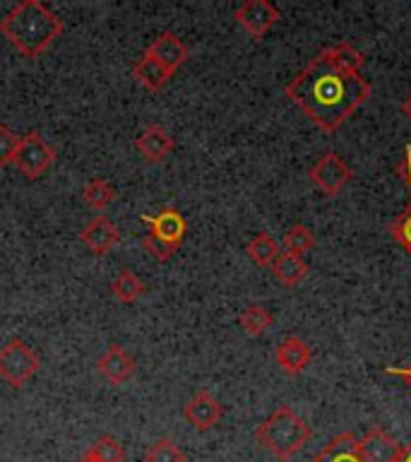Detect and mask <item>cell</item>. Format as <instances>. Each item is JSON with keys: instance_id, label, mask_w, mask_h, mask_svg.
Listing matches in <instances>:
<instances>
[{"instance_id": "cell-24", "label": "cell", "mask_w": 411, "mask_h": 462, "mask_svg": "<svg viewBox=\"0 0 411 462\" xmlns=\"http://www.w3.org/2000/svg\"><path fill=\"white\" fill-rule=\"evenodd\" d=\"M89 453L96 457L99 462H125V448L115 436L111 433H104L99 439L94 440L92 448H89Z\"/></svg>"}, {"instance_id": "cell-11", "label": "cell", "mask_w": 411, "mask_h": 462, "mask_svg": "<svg viewBox=\"0 0 411 462\" xmlns=\"http://www.w3.org/2000/svg\"><path fill=\"white\" fill-rule=\"evenodd\" d=\"M135 147L137 152L142 154L144 162H150V164H161L169 154L173 152L176 147V140L164 125H147V128L135 137Z\"/></svg>"}, {"instance_id": "cell-27", "label": "cell", "mask_w": 411, "mask_h": 462, "mask_svg": "<svg viewBox=\"0 0 411 462\" xmlns=\"http://www.w3.org/2000/svg\"><path fill=\"white\" fill-rule=\"evenodd\" d=\"M142 248L150 253L154 260H159V263H166L169 258H173V253L178 251L180 245L169 244V241L154 236V234H147V236H142Z\"/></svg>"}, {"instance_id": "cell-29", "label": "cell", "mask_w": 411, "mask_h": 462, "mask_svg": "<svg viewBox=\"0 0 411 462\" xmlns=\"http://www.w3.org/2000/svg\"><path fill=\"white\" fill-rule=\"evenodd\" d=\"M17 144H20V135L13 133L0 123V166H7L14 162V152H17Z\"/></svg>"}, {"instance_id": "cell-25", "label": "cell", "mask_w": 411, "mask_h": 462, "mask_svg": "<svg viewBox=\"0 0 411 462\" xmlns=\"http://www.w3.org/2000/svg\"><path fill=\"white\" fill-rule=\"evenodd\" d=\"M284 248L294 255H301L315 248V234L306 226V224H294L291 229L284 234Z\"/></svg>"}, {"instance_id": "cell-16", "label": "cell", "mask_w": 411, "mask_h": 462, "mask_svg": "<svg viewBox=\"0 0 411 462\" xmlns=\"http://www.w3.org/2000/svg\"><path fill=\"white\" fill-rule=\"evenodd\" d=\"M359 443L366 462H395L397 453H399V446L395 443V439L380 426L368 429L366 436L359 439Z\"/></svg>"}, {"instance_id": "cell-17", "label": "cell", "mask_w": 411, "mask_h": 462, "mask_svg": "<svg viewBox=\"0 0 411 462\" xmlns=\"http://www.w3.org/2000/svg\"><path fill=\"white\" fill-rule=\"evenodd\" d=\"M310 462H366L361 453V443L353 433H342L332 439Z\"/></svg>"}, {"instance_id": "cell-6", "label": "cell", "mask_w": 411, "mask_h": 462, "mask_svg": "<svg viewBox=\"0 0 411 462\" xmlns=\"http://www.w3.org/2000/svg\"><path fill=\"white\" fill-rule=\"evenodd\" d=\"M308 176L320 193H324L327 198H334V195H339L349 186V180L353 179V171L352 166L346 164L339 154L324 152L323 157L310 166Z\"/></svg>"}, {"instance_id": "cell-4", "label": "cell", "mask_w": 411, "mask_h": 462, "mask_svg": "<svg viewBox=\"0 0 411 462\" xmlns=\"http://www.w3.org/2000/svg\"><path fill=\"white\" fill-rule=\"evenodd\" d=\"M41 368V359L24 339L14 337L0 346V378L10 388H24Z\"/></svg>"}, {"instance_id": "cell-1", "label": "cell", "mask_w": 411, "mask_h": 462, "mask_svg": "<svg viewBox=\"0 0 411 462\" xmlns=\"http://www.w3.org/2000/svg\"><path fill=\"white\" fill-rule=\"evenodd\" d=\"M284 92L317 128L334 133L356 108L366 104L370 85L366 78L334 70L315 56L288 82Z\"/></svg>"}, {"instance_id": "cell-7", "label": "cell", "mask_w": 411, "mask_h": 462, "mask_svg": "<svg viewBox=\"0 0 411 462\" xmlns=\"http://www.w3.org/2000/svg\"><path fill=\"white\" fill-rule=\"evenodd\" d=\"M233 17L245 34L260 42L279 22V10L269 0H245L243 5L236 7Z\"/></svg>"}, {"instance_id": "cell-8", "label": "cell", "mask_w": 411, "mask_h": 462, "mask_svg": "<svg viewBox=\"0 0 411 462\" xmlns=\"http://www.w3.org/2000/svg\"><path fill=\"white\" fill-rule=\"evenodd\" d=\"M186 421L193 426L195 431H209V429H215L224 417V407L222 402L216 400L209 390H200V393H195L190 400L186 402Z\"/></svg>"}, {"instance_id": "cell-3", "label": "cell", "mask_w": 411, "mask_h": 462, "mask_svg": "<svg viewBox=\"0 0 411 462\" xmlns=\"http://www.w3.org/2000/svg\"><path fill=\"white\" fill-rule=\"evenodd\" d=\"M310 439V426L288 404H279L255 429V440L279 462L291 460Z\"/></svg>"}, {"instance_id": "cell-28", "label": "cell", "mask_w": 411, "mask_h": 462, "mask_svg": "<svg viewBox=\"0 0 411 462\" xmlns=\"http://www.w3.org/2000/svg\"><path fill=\"white\" fill-rule=\"evenodd\" d=\"M389 236L395 238L397 244L411 255V205L406 212H402L395 222L389 224Z\"/></svg>"}, {"instance_id": "cell-2", "label": "cell", "mask_w": 411, "mask_h": 462, "mask_svg": "<svg viewBox=\"0 0 411 462\" xmlns=\"http://www.w3.org/2000/svg\"><path fill=\"white\" fill-rule=\"evenodd\" d=\"M63 32V20L39 0H22L0 20V34L29 60L50 49Z\"/></svg>"}, {"instance_id": "cell-21", "label": "cell", "mask_w": 411, "mask_h": 462, "mask_svg": "<svg viewBox=\"0 0 411 462\" xmlns=\"http://www.w3.org/2000/svg\"><path fill=\"white\" fill-rule=\"evenodd\" d=\"M238 323L243 328L245 335H251V337H260V335H265L274 323V316L265 306H260V303H251V306H245L241 318H238Z\"/></svg>"}, {"instance_id": "cell-12", "label": "cell", "mask_w": 411, "mask_h": 462, "mask_svg": "<svg viewBox=\"0 0 411 462\" xmlns=\"http://www.w3.org/2000/svg\"><path fill=\"white\" fill-rule=\"evenodd\" d=\"M96 368H99V374L106 378L108 383H114V385H121V383L130 381L132 375H135V359H132V354L121 345H108L106 352L101 354L99 359H96Z\"/></svg>"}, {"instance_id": "cell-34", "label": "cell", "mask_w": 411, "mask_h": 462, "mask_svg": "<svg viewBox=\"0 0 411 462\" xmlns=\"http://www.w3.org/2000/svg\"><path fill=\"white\" fill-rule=\"evenodd\" d=\"M78 462H99V460H96V457H94V455L89 453V450H87V453H82V455H79V457H78Z\"/></svg>"}, {"instance_id": "cell-23", "label": "cell", "mask_w": 411, "mask_h": 462, "mask_svg": "<svg viewBox=\"0 0 411 462\" xmlns=\"http://www.w3.org/2000/svg\"><path fill=\"white\" fill-rule=\"evenodd\" d=\"M82 198H85V202L94 212H101V209H106L114 202L115 190L106 179H92L87 180L85 188H82Z\"/></svg>"}, {"instance_id": "cell-10", "label": "cell", "mask_w": 411, "mask_h": 462, "mask_svg": "<svg viewBox=\"0 0 411 462\" xmlns=\"http://www.w3.org/2000/svg\"><path fill=\"white\" fill-rule=\"evenodd\" d=\"M144 56L154 58L159 65H164L169 72H176L180 65L186 63L187 56H190V51L183 43V39L173 34V32H161L157 34V39L144 49Z\"/></svg>"}, {"instance_id": "cell-31", "label": "cell", "mask_w": 411, "mask_h": 462, "mask_svg": "<svg viewBox=\"0 0 411 462\" xmlns=\"http://www.w3.org/2000/svg\"><path fill=\"white\" fill-rule=\"evenodd\" d=\"M385 371H388V374H392V375H399V378H404V381H406L411 385V366H406V368L388 366V368H385Z\"/></svg>"}, {"instance_id": "cell-20", "label": "cell", "mask_w": 411, "mask_h": 462, "mask_svg": "<svg viewBox=\"0 0 411 462\" xmlns=\"http://www.w3.org/2000/svg\"><path fill=\"white\" fill-rule=\"evenodd\" d=\"M245 253H248V258H251L255 265L272 267L274 260L279 258L281 251H279V244H277L267 231H260V234H255V236L248 241Z\"/></svg>"}, {"instance_id": "cell-15", "label": "cell", "mask_w": 411, "mask_h": 462, "mask_svg": "<svg viewBox=\"0 0 411 462\" xmlns=\"http://www.w3.org/2000/svg\"><path fill=\"white\" fill-rule=\"evenodd\" d=\"M317 58L324 60L330 68H334V70L349 72V75H361V68L366 65V56L352 42L332 43V46L320 51Z\"/></svg>"}, {"instance_id": "cell-13", "label": "cell", "mask_w": 411, "mask_h": 462, "mask_svg": "<svg viewBox=\"0 0 411 462\" xmlns=\"http://www.w3.org/2000/svg\"><path fill=\"white\" fill-rule=\"evenodd\" d=\"M142 222L150 224V234L164 238V241H169V244L180 245L183 244V238H186L187 222H186V217L180 215L176 208H164L154 217L142 215Z\"/></svg>"}, {"instance_id": "cell-22", "label": "cell", "mask_w": 411, "mask_h": 462, "mask_svg": "<svg viewBox=\"0 0 411 462\" xmlns=\"http://www.w3.org/2000/svg\"><path fill=\"white\" fill-rule=\"evenodd\" d=\"M144 291H147L144 282L140 280L132 270H123V273L115 274V280L111 282V294H114L121 303H135Z\"/></svg>"}, {"instance_id": "cell-30", "label": "cell", "mask_w": 411, "mask_h": 462, "mask_svg": "<svg viewBox=\"0 0 411 462\" xmlns=\"http://www.w3.org/2000/svg\"><path fill=\"white\" fill-rule=\"evenodd\" d=\"M395 176L402 183H406L411 190V144H406V150H404V157L399 159V164L395 166Z\"/></svg>"}, {"instance_id": "cell-26", "label": "cell", "mask_w": 411, "mask_h": 462, "mask_svg": "<svg viewBox=\"0 0 411 462\" xmlns=\"http://www.w3.org/2000/svg\"><path fill=\"white\" fill-rule=\"evenodd\" d=\"M144 462H186V453L176 440L159 439L144 450Z\"/></svg>"}, {"instance_id": "cell-5", "label": "cell", "mask_w": 411, "mask_h": 462, "mask_svg": "<svg viewBox=\"0 0 411 462\" xmlns=\"http://www.w3.org/2000/svg\"><path fill=\"white\" fill-rule=\"evenodd\" d=\"M53 162H56V150L39 133H27V135L20 137L13 164L17 166V171L24 179L36 180L39 176L49 171Z\"/></svg>"}, {"instance_id": "cell-18", "label": "cell", "mask_w": 411, "mask_h": 462, "mask_svg": "<svg viewBox=\"0 0 411 462\" xmlns=\"http://www.w3.org/2000/svg\"><path fill=\"white\" fill-rule=\"evenodd\" d=\"M274 277L284 284V287L294 289L298 287L306 277H308V263L301 258V255H294V253L281 251L279 258L274 260L272 265Z\"/></svg>"}, {"instance_id": "cell-33", "label": "cell", "mask_w": 411, "mask_h": 462, "mask_svg": "<svg viewBox=\"0 0 411 462\" xmlns=\"http://www.w3.org/2000/svg\"><path fill=\"white\" fill-rule=\"evenodd\" d=\"M402 114H404V118L411 123V94L402 101Z\"/></svg>"}, {"instance_id": "cell-32", "label": "cell", "mask_w": 411, "mask_h": 462, "mask_svg": "<svg viewBox=\"0 0 411 462\" xmlns=\"http://www.w3.org/2000/svg\"><path fill=\"white\" fill-rule=\"evenodd\" d=\"M395 462H411V440L406 446H399V453H397Z\"/></svg>"}, {"instance_id": "cell-14", "label": "cell", "mask_w": 411, "mask_h": 462, "mask_svg": "<svg viewBox=\"0 0 411 462\" xmlns=\"http://www.w3.org/2000/svg\"><path fill=\"white\" fill-rule=\"evenodd\" d=\"M274 359H277V364H279V368L284 371V374L298 375L310 366L313 352H310V346L306 345L301 337L288 335V337L281 339L279 346H277Z\"/></svg>"}, {"instance_id": "cell-9", "label": "cell", "mask_w": 411, "mask_h": 462, "mask_svg": "<svg viewBox=\"0 0 411 462\" xmlns=\"http://www.w3.org/2000/svg\"><path fill=\"white\" fill-rule=\"evenodd\" d=\"M79 241L94 253V255H108L121 241V231L108 217L96 215L85 229L79 231Z\"/></svg>"}, {"instance_id": "cell-19", "label": "cell", "mask_w": 411, "mask_h": 462, "mask_svg": "<svg viewBox=\"0 0 411 462\" xmlns=\"http://www.w3.org/2000/svg\"><path fill=\"white\" fill-rule=\"evenodd\" d=\"M132 78L144 87V89H150V92H159L161 87L173 78V72H169L164 65H159L154 58L142 56L137 58L135 65H132Z\"/></svg>"}]
</instances>
